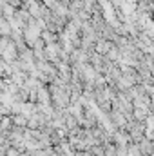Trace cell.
<instances>
[{"instance_id":"1","label":"cell","mask_w":154,"mask_h":156,"mask_svg":"<svg viewBox=\"0 0 154 156\" xmlns=\"http://www.w3.org/2000/svg\"><path fill=\"white\" fill-rule=\"evenodd\" d=\"M109 58H113V60L118 58V51H111V53H109Z\"/></svg>"}]
</instances>
